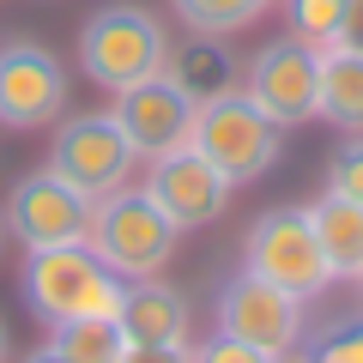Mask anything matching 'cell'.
<instances>
[{
    "label": "cell",
    "instance_id": "obj_1",
    "mask_svg": "<svg viewBox=\"0 0 363 363\" xmlns=\"http://www.w3.org/2000/svg\"><path fill=\"white\" fill-rule=\"evenodd\" d=\"M164 61H169V30L157 25V13L133 6V0L97 6L85 18V30H79V67L109 97L140 85V79H152V73H164Z\"/></svg>",
    "mask_w": 363,
    "mask_h": 363
},
{
    "label": "cell",
    "instance_id": "obj_2",
    "mask_svg": "<svg viewBox=\"0 0 363 363\" xmlns=\"http://www.w3.org/2000/svg\"><path fill=\"white\" fill-rule=\"evenodd\" d=\"M176 224L145 200V188H116L91 206V230H85V248L116 272L121 285L128 279H157L176 255Z\"/></svg>",
    "mask_w": 363,
    "mask_h": 363
},
{
    "label": "cell",
    "instance_id": "obj_3",
    "mask_svg": "<svg viewBox=\"0 0 363 363\" xmlns=\"http://www.w3.org/2000/svg\"><path fill=\"white\" fill-rule=\"evenodd\" d=\"M188 145H194L230 188H242V182H260L272 164H279V152H285V128L267 121L242 97V85H236V91H224V97H212V104L194 109V133H188Z\"/></svg>",
    "mask_w": 363,
    "mask_h": 363
},
{
    "label": "cell",
    "instance_id": "obj_4",
    "mask_svg": "<svg viewBox=\"0 0 363 363\" xmlns=\"http://www.w3.org/2000/svg\"><path fill=\"white\" fill-rule=\"evenodd\" d=\"M25 303H30L49 327L79 321V315H116L121 279L91 255L85 242L25 248Z\"/></svg>",
    "mask_w": 363,
    "mask_h": 363
},
{
    "label": "cell",
    "instance_id": "obj_5",
    "mask_svg": "<svg viewBox=\"0 0 363 363\" xmlns=\"http://www.w3.org/2000/svg\"><path fill=\"white\" fill-rule=\"evenodd\" d=\"M242 272L279 285L285 297H297V303L321 297V291L333 285L327 255H321V242H315V224H309L303 206H272V212H260V218L248 224V236H242Z\"/></svg>",
    "mask_w": 363,
    "mask_h": 363
},
{
    "label": "cell",
    "instance_id": "obj_6",
    "mask_svg": "<svg viewBox=\"0 0 363 363\" xmlns=\"http://www.w3.org/2000/svg\"><path fill=\"white\" fill-rule=\"evenodd\" d=\"M315 91H321V49H309L297 37H272L242 67V97L285 133L315 121Z\"/></svg>",
    "mask_w": 363,
    "mask_h": 363
},
{
    "label": "cell",
    "instance_id": "obj_7",
    "mask_svg": "<svg viewBox=\"0 0 363 363\" xmlns=\"http://www.w3.org/2000/svg\"><path fill=\"white\" fill-rule=\"evenodd\" d=\"M49 169L79 188L85 200H104L116 188H128V169H133V145L128 133L116 128V116H67L49 140Z\"/></svg>",
    "mask_w": 363,
    "mask_h": 363
},
{
    "label": "cell",
    "instance_id": "obj_8",
    "mask_svg": "<svg viewBox=\"0 0 363 363\" xmlns=\"http://www.w3.org/2000/svg\"><path fill=\"white\" fill-rule=\"evenodd\" d=\"M91 206L79 188H67L55 169H37V176H18L13 194H6V236H18L25 248H61V242H85L91 230Z\"/></svg>",
    "mask_w": 363,
    "mask_h": 363
},
{
    "label": "cell",
    "instance_id": "obj_9",
    "mask_svg": "<svg viewBox=\"0 0 363 363\" xmlns=\"http://www.w3.org/2000/svg\"><path fill=\"white\" fill-rule=\"evenodd\" d=\"M140 188H145V200H152L182 236H188V230H206V224L230 206V182H224L194 145H176V152L152 157V169H145Z\"/></svg>",
    "mask_w": 363,
    "mask_h": 363
},
{
    "label": "cell",
    "instance_id": "obj_10",
    "mask_svg": "<svg viewBox=\"0 0 363 363\" xmlns=\"http://www.w3.org/2000/svg\"><path fill=\"white\" fill-rule=\"evenodd\" d=\"M67 109V67L43 43H6L0 49V128L30 133L61 121Z\"/></svg>",
    "mask_w": 363,
    "mask_h": 363
},
{
    "label": "cell",
    "instance_id": "obj_11",
    "mask_svg": "<svg viewBox=\"0 0 363 363\" xmlns=\"http://www.w3.org/2000/svg\"><path fill=\"white\" fill-rule=\"evenodd\" d=\"M218 333L285 357L303 339V303L285 297L279 285H267V279H255V272H236L230 285L218 291Z\"/></svg>",
    "mask_w": 363,
    "mask_h": 363
},
{
    "label": "cell",
    "instance_id": "obj_12",
    "mask_svg": "<svg viewBox=\"0 0 363 363\" xmlns=\"http://www.w3.org/2000/svg\"><path fill=\"white\" fill-rule=\"evenodd\" d=\"M109 116L128 133L133 157H164V152H176V145H188V133H194V104L176 91L169 73H152V79H140V85L116 91Z\"/></svg>",
    "mask_w": 363,
    "mask_h": 363
},
{
    "label": "cell",
    "instance_id": "obj_13",
    "mask_svg": "<svg viewBox=\"0 0 363 363\" xmlns=\"http://www.w3.org/2000/svg\"><path fill=\"white\" fill-rule=\"evenodd\" d=\"M128 345H188V303L164 279H128L116 303Z\"/></svg>",
    "mask_w": 363,
    "mask_h": 363
},
{
    "label": "cell",
    "instance_id": "obj_14",
    "mask_svg": "<svg viewBox=\"0 0 363 363\" xmlns=\"http://www.w3.org/2000/svg\"><path fill=\"white\" fill-rule=\"evenodd\" d=\"M309 224H315V242L327 255V272L345 279V285H363V206L345 194H321L309 200Z\"/></svg>",
    "mask_w": 363,
    "mask_h": 363
},
{
    "label": "cell",
    "instance_id": "obj_15",
    "mask_svg": "<svg viewBox=\"0 0 363 363\" xmlns=\"http://www.w3.org/2000/svg\"><path fill=\"white\" fill-rule=\"evenodd\" d=\"M164 73L176 79V91H182L194 109L242 85V67H236V55L224 49V37H194V43H182V49H169Z\"/></svg>",
    "mask_w": 363,
    "mask_h": 363
},
{
    "label": "cell",
    "instance_id": "obj_16",
    "mask_svg": "<svg viewBox=\"0 0 363 363\" xmlns=\"http://www.w3.org/2000/svg\"><path fill=\"white\" fill-rule=\"evenodd\" d=\"M315 116L345 133H363V55L351 49H321V91H315Z\"/></svg>",
    "mask_w": 363,
    "mask_h": 363
},
{
    "label": "cell",
    "instance_id": "obj_17",
    "mask_svg": "<svg viewBox=\"0 0 363 363\" xmlns=\"http://www.w3.org/2000/svg\"><path fill=\"white\" fill-rule=\"evenodd\" d=\"M49 345L67 363H121L128 357V333H121L116 315H79V321L49 327Z\"/></svg>",
    "mask_w": 363,
    "mask_h": 363
},
{
    "label": "cell",
    "instance_id": "obj_18",
    "mask_svg": "<svg viewBox=\"0 0 363 363\" xmlns=\"http://www.w3.org/2000/svg\"><path fill=\"white\" fill-rule=\"evenodd\" d=\"M169 6H176V18L194 37H236V30H248L279 0H169Z\"/></svg>",
    "mask_w": 363,
    "mask_h": 363
},
{
    "label": "cell",
    "instance_id": "obj_19",
    "mask_svg": "<svg viewBox=\"0 0 363 363\" xmlns=\"http://www.w3.org/2000/svg\"><path fill=\"white\" fill-rule=\"evenodd\" d=\"M279 6H285V37L309 43V49H333L345 0H279Z\"/></svg>",
    "mask_w": 363,
    "mask_h": 363
},
{
    "label": "cell",
    "instance_id": "obj_20",
    "mask_svg": "<svg viewBox=\"0 0 363 363\" xmlns=\"http://www.w3.org/2000/svg\"><path fill=\"white\" fill-rule=\"evenodd\" d=\"M327 194H345V200L363 206V133L333 152V164H327Z\"/></svg>",
    "mask_w": 363,
    "mask_h": 363
},
{
    "label": "cell",
    "instance_id": "obj_21",
    "mask_svg": "<svg viewBox=\"0 0 363 363\" xmlns=\"http://www.w3.org/2000/svg\"><path fill=\"white\" fill-rule=\"evenodd\" d=\"M309 363H363V321L339 327V333H327L321 345L309 351Z\"/></svg>",
    "mask_w": 363,
    "mask_h": 363
},
{
    "label": "cell",
    "instance_id": "obj_22",
    "mask_svg": "<svg viewBox=\"0 0 363 363\" xmlns=\"http://www.w3.org/2000/svg\"><path fill=\"white\" fill-rule=\"evenodd\" d=\"M194 363H279V357L260 351V345H242V339H230V333H218L212 345L194 351Z\"/></svg>",
    "mask_w": 363,
    "mask_h": 363
},
{
    "label": "cell",
    "instance_id": "obj_23",
    "mask_svg": "<svg viewBox=\"0 0 363 363\" xmlns=\"http://www.w3.org/2000/svg\"><path fill=\"white\" fill-rule=\"evenodd\" d=\"M333 49H351V55H363V0H345V13H339V37H333Z\"/></svg>",
    "mask_w": 363,
    "mask_h": 363
},
{
    "label": "cell",
    "instance_id": "obj_24",
    "mask_svg": "<svg viewBox=\"0 0 363 363\" xmlns=\"http://www.w3.org/2000/svg\"><path fill=\"white\" fill-rule=\"evenodd\" d=\"M121 363H194V345H128Z\"/></svg>",
    "mask_w": 363,
    "mask_h": 363
},
{
    "label": "cell",
    "instance_id": "obj_25",
    "mask_svg": "<svg viewBox=\"0 0 363 363\" xmlns=\"http://www.w3.org/2000/svg\"><path fill=\"white\" fill-rule=\"evenodd\" d=\"M18 363H67V357H61V351H55V345H37V351H30V357H18Z\"/></svg>",
    "mask_w": 363,
    "mask_h": 363
},
{
    "label": "cell",
    "instance_id": "obj_26",
    "mask_svg": "<svg viewBox=\"0 0 363 363\" xmlns=\"http://www.w3.org/2000/svg\"><path fill=\"white\" fill-rule=\"evenodd\" d=\"M0 363H13V333H6V321H0Z\"/></svg>",
    "mask_w": 363,
    "mask_h": 363
},
{
    "label": "cell",
    "instance_id": "obj_27",
    "mask_svg": "<svg viewBox=\"0 0 363 363\" xmlns=\"http://www.w3.org/2000/svg\"><path fill=\"white\" fill-rule=\"evenodd\" d=\"M0 242H6V218H0Z\"/></svg>",
    "mask_w": 363,
    "mask_h": 363
}]
</instances>
